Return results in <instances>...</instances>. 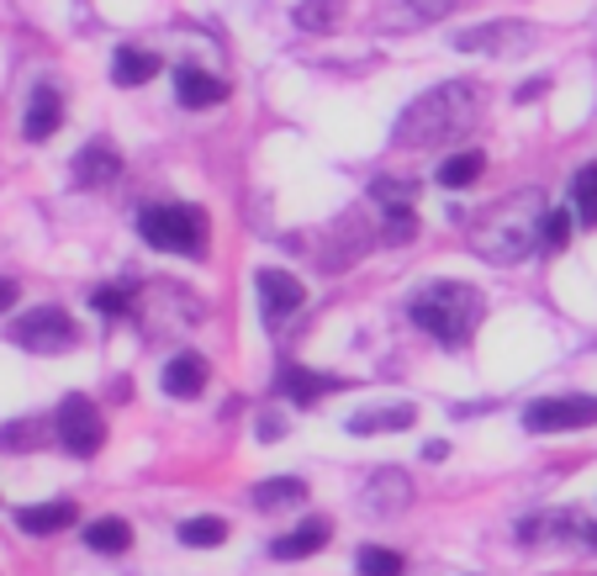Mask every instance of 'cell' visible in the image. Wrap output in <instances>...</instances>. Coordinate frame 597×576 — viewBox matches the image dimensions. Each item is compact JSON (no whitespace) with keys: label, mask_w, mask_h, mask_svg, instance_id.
Instances as JSON below:
<instances>
[{"label":"cell","mask_w":597,"mask_h":576,"mask_svg":"<svg viewBox=\"0 0 597 576\" xmlns=\"http://www.w3.org/2000/svg\"><path fill=\"white\" fill-rule=\"evenodd\" d=\"M477 122H481V91L466 85V80H449V85H434L428 95H418L397 117L391 138H397V149H434V143L466 138Z\"/></svg>","instance_id":"cell-1"},{"label":"cell","mask_w":597,"mask_h":576,"mask_svg":"<svg viewBox=\"0 0 597 576\" xmlns=\"http://www.w3.org/2000/svg\"><path fill=\"white\" fill-rule=\"evenodd\" d=\"M481 312H486V302L466 280H434L413 297V323L428 329L439 344H466L481 329Z\"/></svg>","instance_id":"cell-2"},{"label":"cell","mask_w":597,"mask_h":576,"mask_svg":"<svg viewBox=\"0 0 597 576\" xmlns=\"http://www.w3.org/2000/svg\"><path fill=\"white\" fill-rule=\"evenodd\" d=\"M492 217H497V228H471V249L486 254V260H497V265H508V260H524L535 249L544 207H539L535 191H524L518 201H497Z\"/></svg>","instance_id":"cell-3"},{"label":"cell","mask_w":597,"mask_h":576,"mask_svg":"<svg viewBox=\"0 0 597 576\" xmlns=\"http://www.w3.org/2000/svg\"><path fill=\"white\" fill-rule=\"evenodd\" d=\"M138 233H143L149 249H164V254H202L207 217L196 207H180V201H159V207L138 212Z\"/></svg>","instance_id":"cell-4"},{"label":"cell","mask_w":597,"mask_h":576,"mask_svg":"<svg viewBox=\"0 0 597 576\" xmlns=\"http://www.w3.org/2000/svg\"><path fill=\"white\" fill-rule=\"evenodd\" d=\"M74 338H80V329L64 307H37L11 323V344H22L32 355H64V349H74Z\"/></svg>","instance_id":"cell-5"},{"label":"cell","mask_w":597,"mask_h":576,"mask_svg":"<svg viewBox=\"0 0 597 576\" xmlns=\"http://www.w3.org/2000/svg\"><path fill=\"white\" fill-rule=\"evenodd\" d=\"M54 428H59L64 450H69V456H80V460H90L101 445H106V418H101V407H95L90 396H64Z\"/></svg>","instance_id":"cell-6"},{"label":"cell","mask_w":597,"mask_h":576,"mask_svg":"<svg viewBox=\"0 0 597 576\" xmlns=\"http://www.w3.org/2000/svg\"><path fill=\"white\" fill-rule=\"evenodd\" d=\"M524 424L535 434H561V428H587L597 424V396H544L524 413Z\"/></svg>","instance_id":"cell-7"},{"label":"cell","mask_w":597,"mask_h":576,"mask_svg":"<svg viewBox=\"0 0 597 576\" xmlns=\"http://www.w3.org/2000/svg\"><path fill=\"white\" fill-rule=\"evenodd\" d=\"M260 302H265V323H269V329H286L301 307H307V291H301L297 275L260 270Z\"/></svg>","instance_id":"cell-8"},{"label":"cell","mask_w":597,"mask_h":576,"mask_svg":"<svg viewBox=\"0 0 597 576\" xmlns=\"http://www.w3.org/2000/svg\"><path fill=\"white\" fill-rule=\"evenodd\" d=\"M370 196L387 207V243H407L418 233V217H413V201H407V191L397 181H376L370 185Z\"/></svg>","instance_id":"cell-9"},{"label":"cell","mask_w":597,"mask_h":576,"mask_svg":"<svg viewBox=\"0 0 597 576\" xmlns=\"http://www.w3.org/2000/svg\"><path fill=\"white\" fill-rule=\"evenodd\" d=\"M370 514H402L407 503H413V482L397 471V465H387V471H376L370 476V486H365V497H359Z\"/></svg>","instance_id":"cell-10"},{"label":"cell","mask_w":597,"mask_h":576,"mask_svg":"<svg viewBox=\"0 0 597 576\" xmlns=\"http://www.w3.org/2000/svg\"><path fill=\"white\" fill-rule=\"evenodd\" d=\"M117 175H122V153L112 143H85V149L74 153V181L90 185V191L117 185Z\"/></svg>","instance_id":"cell-11"},{"label":"cell","mask_w":597,"mask_h":576,"mask_svg":"<svg viewBox=\"0 0 597 576\" xmlns=\"http://www.w3.org/2000/svg\"><path fill=\"white\" fill-rule=\"evenodd\" d=\"M344 387H349L344 376H312L307 365H286L280 370V396H291L301 407H312L318 396H329V392H344Z\"/></svg>","instance_id":"cell-12"},{"label":"cell","mask_w":597,"mask_h":576,"mask_svg":"<svg viewBox=\"0 0 597 576\" xmlns=\"http://www.w3.org/2000/svg\"><path fill=\"white\" fill-rule=\"evenodd\" d=\"M175 95H180V106L207 112V106H217V101L228 95V85H222V80H211L207 69H196V64H180V69H175Z\"/></svg>","instance_id":"cell-13"},{"label":"cell","mask_w":597,"mask_h":576,"mask_svg":"<svg viewBox=\"0 0 597 576\" xmlns=\"http://www.w3.org/2000/svg\"><path fill=\"white\" fill-rule=\"evenodd\" d=\"M16 523H22V534H59L69 523H80V508L74 503H37V508H16Z\"/></svg>","instance_id":"cell-14"},{"label":"cell","mask_w":597,"mask_h":576,"mask_svg":"<svg viewBox=\"0 0 597 576\" xmlns=\"http://www.w3.org/2000/svg\"><path fill=\"white\" fill-rule=\"evenodd\" d=\"M529 32L524 27H508V22H486V27H466L455 37V48L460 54H497V48H513V43H524Z\"/></svg>","instance_id":"cell-15"},{"label":"cell","mask_w":597,"mask_h":576,"mask_svg":"<svg viewBox=\"0 0 597 576\" xmlns=\"http://www.w3.org/2000/svg\"><path fill=\"white\" fill-rule=\"evenodd\" d=\"M323 545H329V523L312 518V523H301L291 534H280V540L269 545V555H275V561H307V555H318Z\"/></svg>","instance_id":"cell-16"},{"label":"cell","mask_w":597,"mask_h":576,"mask_svg":"<svg viewBox=\"0 0 597 576\" xmlns=\"http://www.w3.org/2000/svg\"><path fill=\"white\" fill-rule=\"evenodd\" d=\"M460 0H391L387 5V27H428V22H439V16H449Z\"/></svg>","instance_id":"cell-17"},{"label":"cell","mask_w":597,"mask_h":576,"mask_svg":"<svg viewBox=\"0 0 597 576\" xmlns=\"http://www.w3.org/2000/svg\"><path fill=\"white\" fill-rule=\"evenodd\" d=\"M59 122H64L59 91H37V95H32V106H27V122H22V133H27L32 143H43V138H54V133H59Z\"/></svg>","instance_id":"cell-18"},{"label":"cell","mask_w":597,"mask_h":576,"mask_svg":"<svg viewBox=\"0 0 597 576\" xmlns=\"http://www.w3.org/2000/svg\"><path fill=\"white\" fill-rule=\"evenodd\" d=\"M207 387V360L202 355H175L164 365V392L170 396H202Z\"/></svg>","instance_id":"cell-19"},{"label":"cell","mask_w":597,"mask_h":576,"mask_svg":"<svg viewBox=\"0 0 597 576\" xmlns=\"http://www.w3.org/2000/svg\"><path fill=\"white\" fill-rule=\"evenodd\" d=\"M481 170H486V153L460 149V153H449L445 164H439V185H445V191H466V185L481 181Z\"/></svg>","instance_id":"cell-20"},{"label":"cell","mask_w":597,"mask_h":576,"mask_svg":"<svg viewBox=\"0 0 597 576\" xmlns=\"http://www.w3.org/2000/svg\"><path fill=\"white\" fill-rule=\"evenodd\" d=\"M153 74H159L153 54H143V48H117V59H112V80L117 85H149Z\"/></svg>","instance_id":"cell-21"},{"label":"cell","mask_w":597,"mask_h":576,"mask_svg":"<svg viewBox=\"0 0 597 576\" xmlns=\"http://www.w3.org/2000/svg\"><path fill=\"white\" fill-rule=\"evenodd\" d=\"M85 545L101 555H122L133 545V529H127V518H95V523H85Z\"/></svg>","instance_id":"cell-22"},{"label":"cell","mask_w":597,"mask_h":576,"mask_svg":"<svg viewBox=\"0 0 597 576\" xmlns=\"http://www.w3.org/2000/svg\"><path fill=\"white\" fill-rule=\"evenodd\" d=\"M338 22H344V0H301L297 5L301 32H333Z\"/></svg>","instance_id":"cell-23"},{"label":"cell","mask_w":597,"mask_h":576,"mask_svg":"<svg viewBox=\"0 0 597 576\" xmlns=\"http://www.w3.org/2000/svg\"><path fill=\"white\" fill-rule=\"evenodd\" d=\"M301 497H307V482H297V476H269V482L254 486V508H286Z\"/></svg>","instance_id":"cell-24"},{"label":"cell","mask_w":597,"mask_h":576,"mask_svg":"<svg viewBox=\"0 0 597 576\" xmlns=\"http://www.w3.org/2000/svg\"><path fill=\"white\" fill-rule=\"evenodd\" d=\"M180 540L191 550H211V545H222L228 540V518H191V523H180Z\"/></svg>","instance_id":"cell-25"},{"label":"cell","mask_w":597,"mask_h":576,"mask_svg":"<svg viewBox=\"0 0 597 576\" xmlns=\"http://www.w3.org/2000/svg\"><path fill=\"white\" fill-rule=\"evenodd\" d=\"M571 201H576V217H582L587 228H597V164L576 170V181H571Z\"/></svg>","instance_id":"cell-26"},{"label":"cell","mask_w":597,"mask_h":576,"mask_svg":"<svg viewBox=\"0 0 597 576\" xmlns=\"http://www.w3.org/2000/svg\"><path fill=\"white\" fill-rule=\"evenodd\" d=\"M407 561L397 550H381V545H365L359 550V576H402Z\"/></svg>","instance_id":"cell-27"},{"label":"cell","mask_w":597,"mask_h":576,"mask_svg":"<svg viewBox=\"0 0 597 576\" xmlns=\"http://www.w3.org/2000/svg\"><path fill=\"white\" fill-rule=\"evenodd\" d=\"M566 239H571V212H566V207H550V212L539 217V243H544L550 254H561Z\"/></svg>","instance_id":"cell-28"},{"label":"cell","mask_w":597,"mask_h":576,"mask_svg":"<svg viewBox=\"0 0 597 576\" xmlns=\"http://www.w3.org/2000/svg\"><path fill=\"white\" fill-rule=\"evenodd\" d=\"M413 424V407H387V413H355L349 428L355 434H376V428H407Z\"/></svg>","instance_id":"cell-29"},{"label":"cell","mask_w":597,"mask_h":576,"mask_svg":"<svg viewBox=\"0 0 597 576\" xmlns=\"http://www.w3.org/2000/svg\"><path fill=\"white\" fill-rule=\"evenodd\" d=\"M37 439H43V424H37V418H22V424H5V428H0V450H11V456L32 450Z\"/></svg>","instance_id":"cell-30"},{"label":"cell","mask_w":597,"mask_h":576,"mask_svg":"<svg viewBox=\"0 0 597 576\" xmlns=\"http://www.w3.org/2000/svg\"><path fill=\"white\" fill-rule=\"evenodd\" d=\"M95 312H101V318H127V291L101 286V291H95Z\"/></svg>","instance_id":"cell-31"},{"label":"cell","mask_w":597,"mask_h":576,"mask_svg":"<svg viewBox=\"0 0 597 576\" xmlns=\"http://www.w3.org/2000/svg\"><path fill=\"white\" fill-rule=\"evenodd\" d=\"M16 307V280H0V312H11Z\"/></svg>","instance_id":"cell-32"}]
</instances>
